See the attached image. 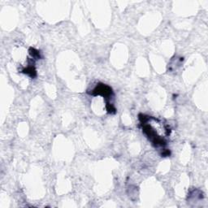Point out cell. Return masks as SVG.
Instances as JSON below:
<instances>
[{
    "label": "cell",
    "instance_id": "1",
    "mask_svg": "<svg viewBox=\"0 0 208 208\" xmlns=\"http://www.w3.org/2000/svg\"><path fill=\"white\" fill-rule=\"evenodd\" d=\"M91 94L93 95H94V96H96V95H102L106 99H110L112 97V95H113V91H112V89L110 86L104 85V84H99L93 90Z\"/></svg>",
    "mask_w": 208,
    "mask_h": 208
},
{
    "label": "cell",
    "instance_id": "2",
    "mask_svg": "<svg viewBox=\"0 0 208 208\" xmlns=\"http://www.w3.org/2000/svg\"><path fill=\"white\" fill-rule=\"evenodd\" d=\"M22 73L27 74V75L30 76L31 77H34L36 76V70H35L34 67L32 66V65L31 66H29V67L25 68V69H24Z\"/></svg>",
    "mask_w": 208,
    "mask_h": 208
},
{
    "label": "cell",
    "instance_id": "3",
    "mask_svg": "<svg viewBox=\"0 0 208 208\" xmlns=\"http://www.w3.org/2000/svg\"><path fill=\"white\" fill-rule=\"evenodd\" d=\"M29 53H30L31 56L33 59H38L40 58V53L37 50L33 49V48H30V49H29Z\"/></svg>",
    "mask_w": 208,
    "mask_h": 208
}]
</instances>
